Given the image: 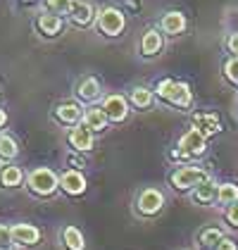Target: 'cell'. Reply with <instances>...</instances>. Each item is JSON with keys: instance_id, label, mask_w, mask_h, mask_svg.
Returning a JSON list of instances; mask_svg holds the SVG:
<instances>
[{"instance_id": "obj_1", "label": "cell", "mask_w": 238, "mask_h": 250, "mask_svg": "<svg viewBox=\"0 0 238 250\" xmlns=\"http://www.w3.org/2000/svg\"><path fill=\"white\" fill-rule=\"evenodd\" d=\"M158 96L162 100H167V103H172V105H177V107H191V103H193V93H191V88H188V83H183V81H174V79H164V81H159L158 83Z\"/></svg>"}, {"instance_id": "obj_2", "label": "cell", "mask_w": 238, "mask_h": 250, "mask_svg": "<svg viewBox=\"0 0 238 250\" xmlns=\"http://www.w3.org/2000/svg\"><path fill=\"white\" fill-rule=\"evenodd\" d=\"M26 184H29V191L36 193V195H53L58 191L60 179L58 174L48 167H36L34 172L26 176Z\"/></svg>"}, {"instance_id": "obj_3", "label": "cell", "mask_w": 238, "mask_h": 250, "mask_svg": "<svg viewBox=\"0 0 238 250\" xmlns=\"http://www.w3.org/2000/svg\"><path fill=\"white\" fill-rule=\"evenodd\" d=\"M205 148H207V138L200 134L198 129H188L178 138V146L172 153V157H198V155L205 153Z\"/></svg>"}, {"instance_id": "obj_4", "label": "cell", "mask_w": 238, "mask_h": 250, "mask_svg": "<svg viewBox=\"0 0 238 250\" xmlns=\"http://www.w3.org/2000/svg\"><path fill=\"white\" fill-rule=\"evenodd\" d=\"M210 179V174L205 172L202 167H178L177 172L172 174V186L177 188V191H191V188H196L200 186L202 181H207Z\"/></svg>"}, {"instance_id": "obj_5", "label": "cell", "mask_w": 238, "mask_h": 250, "mask_svg": "<svg viewBox=\"0 0 238 250\" xmlns=\"http://www.w3.org/2000/svg\"><path fill=\"white\" fill-rule=\"evenodd\" d=\"M164 208V193L159 188H143L136 198V210L145 217H155Z\"/></svg>"}, {"instance_id": "obj_6", "label": "cell", "mask_w": 238, "mask_h": 250, "mask_svg": "<svg viewBox=\"0 0 238 250\" xmlns=\"http://www.w3.org/2000/svg\"><path fill=\"white\" fill-rule=\"evenodd\" d=\"M124 12H119L117 7H105L98 17V29L105 36H119L124 31Z\"/></svg>"}, {"instance_id": "obj_7", "label": "cell", "mask_w": 238, "mask_h": 250, "mask_svg": "<svg viewBox=\"0 0 238 250\" xmlns=\"http://www.w3.org/2000/svg\"><path fill=\"white\" fill-rule=\"evenodd\" d=\"M102 110H105V115H107L110 122H124V119L129 117V103H126V98L124 96L112 93V96L105 98Z\"/></svg>"}, {"instance_id": "obj_8", "label": "cell", "mask_w": 238, "mask_h": 250, "mask_svg": "<svg viewBox=\"0 0 238 250\" xmlns=\"http://www.w3.org/2000/svg\"><path fill=\"white\" fill-rule=\"evenodd\" d=\"M60 186L69 195H83L86 193V179H83V174L79 169H67L60 176Z\"/></svg>"}, {"instance_id": "obj_9", "label": "cell", "mask_w": 238, "mask_h": 250, "mask_svg": "<svg viewBox=\"0 0 238 250\" xmlns=\"http://www.w3.org/2000/svg\"><path fill=\"white\" fill-rule=\"evenodd\" d=\"M69 146L77 150V153H88L93 150V131L83 124V126H74L69 131Z\"/></svg>"}, {"instance_id": "obj_10", "label": "cell", "mask_w": 238, "mask_h": 250, "mask_svg": "<svg viewBox=\"0 0 238 250\" xmlns=\"http://www.w3.org/2000/svg\"><path fill=\"white\" fill-rule=\"evenodd\" d=\"M10 231H12V243H17V246H34L40 238V231L34 224H24V222L10 227Z\"/></svg>"}, {"instance_id": "obj_11", "label": "cell", "mask_w": 238, "mask_h": 250, "mask_svg": "<svg viewBox=\"0 0 238 250\" xmlns=\"http://www.w3.org/2000/svg\"><path fill=\"white\" fill-rule=\"evenodd\" d=\"M193 129H198L205 138H210V136H215L221 131V122H219V117L212 115V112H198V115L193 117Z\"/></svg>"}, {"instance_id": "obj_12", "label": "cell", "mask_w": 238, "mask_h": 250, "mask_svg": "<svg viewBox=\"0 0 238 250\" xmlns=\"http://www.w3.org/2000/svg\"><path fill=\"white\" fill-rule=\"evenodd\" d=\"M217 184L212 181V179H207V181H202L200 186L193 188V203H198V205H210V203H215L217 200Z\"/></svg>"}, {"instance_id": "obj_13", "label": "cell", "mask_w": 238, "mask_h": 250, "mask_svg": "<svg viewBox=\"0 0 238 250\" xmlns=\"http://www.w3.org/2000/svg\"><path fill=\"white\" fill-rule=\"evenodd\" d=\"M162 31H164V34H172V36L183 34V31H186V17H183L181 12H177V10L167 12V15L162 17Z\"/></svg>"}, {"instance_id": "obj_14", "label": "cell", "mask_w": 238, "mask_h": 250, "mask_svg": "<svg viewBox=\"0 0 238 250\" xmlns=\"http://www.w3.org/2000/svg\"><path fill=\"white\" fill-rule=\"evenodd\" d=\"M107 115H105V110L102 107H88L86 112H83V124L91 129V131H102L105 126H107Z\"/></svg>"}, {"instance_id": "obj_15", "label": "cell", "mask_w": 238, "mask_h": 250, "mask_svg": "<svg viewBox=\"0 0 238 250\" xmlns=\"http://www.w3.org/2000/svg\"><path fill=\"white\" fill-rule=\"evenodd\" d=\"M55 117H58V122H62V124H77L81 117H83V112H81V107L77 103H62V105H58V110H55Z\"/></svg>"}, {"instance_id": "obj_16", "label": "cell", "mask_w": 238, "mask_h": 250, "mask_svg": "<svg viewBox=\"0 0 238 250\" xmlns=\"http://www.w3.org/2000/svg\"><path fill=\"white\" fill-rule=\"evenodd\" d=\"M77 96L81 98V100H96V98L100 96V81L93 77H83L77 83Z\"/></svg>"}, {"instance_id": "obj_17", "label": "cell", "mask_w": 238, "mask_h": 250, "mask_svg": "<svg viewBox=\"0 0 238 250\" xmlns=\"http://www.w3.org/2000/svg\"><path fill=\"white\" fill-rule=\"evenodd\" d=\"M159 50H162V34L155 31V29L145 31V34H143V41H140V53L150 58V55H158Z\"/></svg>"}, {"instance_id": "obj_18", "label": "cell", "mask_w": 238, "mask_h": 250, "mask_svg": "<svg viewBox=\"0 0 238 250\" xmlns=\"http://www.w3.org/2000/svg\"><path fill=\"white\" fill-rule=\"evenodd\" d=\"M221 241H224V231L217 229V227H207V229H202L198 233V243L207 250H215Z\"/></svg>"}, {"instance_id": "obj_19", "label": "cell", "mask_w": 238, "mask_h": 250, "mask_svg": "<svg viewBox=\"0 0 238 250\" xmlns=\"http://www.w3.org/2000/svg\"><path fill=\"white\" fill-rule=\"evenodd\" d=\"M217 203H219V205H226V208L236 205V203H238V186H236V184H231V181H226V184H219V188H217Z\"/></svg>"}, {"instance_id": "obj_20", "label": "cell", "mask_w": 238, "mask_h": 250, "mask_svg": "<svg viewBox=\"0 0 238 250\" xmlns=\"http://www.w3.org/2000/svg\"><path fill=\"white\" fill-rule=\"evenodd\" d=\"M69 15H72V20L81 24V26H86L88 21L93 20V7L88 5V2H81V0H74L72 2V10H69Z\"/></svg>"}, {"instance_id": "obj_21", "label": "cell", "mask_w": 238, "mask_h": 250, "mask_svg": "<svg viewBox=\"0 0 238 250\" xmlns=\"http://www.w3.org/2000/svg\"><path fill=\"white\" fill-rule=\"evenodd\" d=\"M62 238H64V246L69 250H86V238H83V233L77 227H67Z\"/></svg>"}, {"instance_id": "obj_22", "label": "cell", "mask_w": 238, "mask_h": 250, "mask_svg": "<svg viewBox=\"0 0 238 250\" xmlns=\"http://www.w3.org/2000/svg\"><path fill=\"white\" fill-rule=\"evenodd\" d=\"M39 29L45 36H55V34H60V29H62V20H60L58 15H40Z\"/></svg>"}, {"instance_id": "obj_23", "label": "cell", "mask_w": 238, "mask_h": 250, "mask_svg": "<svg viewBox=\"0 0 238 250\" xmlns=\"http://www.w3.org/2000/svg\"><path fill=\"white\" fill-rule=\"evenodd\" d=\"M21 179H24V172H21L20 167H5V169L0 172V184H2L5 188H15V186H20Z\"/></svg>"}, {"instance_id": "obj_24", "label": "cell", "mask_w": 238, "mask_h": 250, "mask_svg": "<svg viewBox=\"0 0 238 250\" xmlns=\"http://www.w3.org/2000/svg\"><path fill=\"white\" fill-rule=\"evenodd\" d=\"M131 103H134L139 110L150 107V105H153V91L145 88V86H136V88L131 91Z\"/></svg>"}, {"instance_id": "obj_25", "label": "cell", "mask_w": 238, "mask_h": 250, "mask_svg": "<svg viewBox=\"0 0 238 250\" xmlns=\"http://www.w3.org/2000/svg\"><path fill=\"white\" fill-rule=\"evenodd\" d=\"M20 153L17 141L7 134H0V160H15Z\"/></svg>"}, {"instance_id": "obj_26", "label": "cell", "mask_w": 238, "mask_h": 250, "mask_svg": "<svg viewBox=\"0 0 238 250\" xmlns=\"http://www.w3.org/2000/svg\"><path fill=\"white\" fill-rule=\"evenodd\" d=\"M224 74H226V79H229L231 83H238V58L226 60V64H224Z\"/></svg>"}, {"instance_id": "obj_27", "label": "cell", "mask_w": 238, "mask_h": 250, "mask_svg": "<svg viewBox=\"0 0 238 250\" xmlns=\"http://www.w3.org/2000/svg\"><path fill=\"white\" fill-rule=\"evenodd\" d=\"M48 2V10H53V12H69L72 10V2L74 0H45Z\"/></svg>"}, {"instance_id": "obj_28", "label": "cell", "mask_w": 238, "mask_h": 250, "mask_svg": "<svg viewBox=\"0 0 238 250\" xmlns=\"http://www.w3.org/2000/svg\"><path fill=\"white\" fill-rule=\"evenodd\" d=\"M10 243H12V231H10V227L0 224V250L7 248Z\"/></svg>"}, {"instance_id": "obj_29", "label": "cell", "mask_w": 238, "mask_h": 250, "mask_svg": "<svg viewBox=\"0 0 238 250\" xmlns=\"http://www.w3.org/2000/svg\"><path fill=\"white\" fill-rule=\"evenodd\" d=\"M226 219H229V224H231V227H238V203L236 205H231V208L226 210Z\"/></svg>"}, {"instance_id": "obj_30", "label": "cell", "mask_w": 238, "mask_h": 250, "mask_svg": "<svg viewBox=\"0 0 238 250\" xmlns=\"http://www.w3.org/2000/svg\"><path fill=\"white\" fill-rule=\"evenodd\" d=\"M215 250H238V246H236V241H234V238H226V236H224V241H221Z\"/></svg>"}, {"instance_id": "obj_31", "label": "cell", "mask_w": 238, "mask_h": 250, "mask_svg": "<svg viewBox=\"0 0 238 250\" xmlns=\"http://www.w3.org/2000/svg\"><path fill=\"white\" fill-rule=\"evenodd\" d=\"M226 45H229V50H231V53L238 58V34H231V36H229V41H226Z\"/></svg>"}, {"instance_id": "obj_32", "label": "cell", "mask_w": 238, "mask_h": 250, "mask_svg": "<svg viewBox=\"0 0 238 250\" xmlns=\"http://www.w3.org/2000/svg\"><path fill=\"white\" fill-rule=\"evenodd\" d=\"M5 122H7V115H5V110H0V126H5Z\"/></svg>"}, {"instance_id": "obj_33", "label": "cell", "mask_w": 238, "mask_h": 250, "mask_svg": "<svg viewBox=\"0 0 238 250\" xmlns=\"http://www.w3.org/2000/svg\"><path fill=\"white\" fill-rule=\"evenodd\" d=\"M69 162H72V165H81V167H83V160H79V157H69Z\"/></svg>"}, {"instance_id": "obj_34", "label": "cell", "mask_w": 238, "mask_h": 250, "mask_svg": "<svg viewBox=\"0 0 238 250\" xmlns=\"http://www.w3.org/2000/svg\"><path fill=\"white\" fill-rule=\"evenodd\" d=\"M26 2H31V0H26Z\"/></svg>"}]
</instances>
